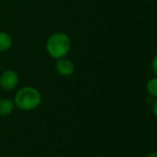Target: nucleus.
Returning <instances> with one entry per match:
<instances>
[{
    "mask_svg": "<svg viewBox=\"0 0 157 157\" xmlns=\"http://www.w3.org/2000/svg\"><path fill=\"white\" fill-rule=\"evenodd\" d=\"M12 45V39L6 32L0 31V52L7 51Z\"/></svg>",
    "mask_w": 157,
    "mask_h": 157,
    "instance_id": "423d86ee",
    "label": "nucleus"
},
{
    "mask_svg": "<svg viewBox=\"0 0 157 157\" xmlns=\"http://www.w3.org/2000/svg\"><path fill=\"white\" fill-rule=\"evenodd\" d=\"M18 74L13 70H6L0 76V86L5 91L13 90L18 86Z\"/></svg>",
    "mask_w": 157,
    "mask_h": 157,
    "instance_id": "7ed1b4c3",
    "label": "nucleus"
},
{
    "mask_svg": "<svg viewBox=\"0 0 157 157\" xmlns=\"http://www.w3.org/2000/svg\"><path fill=\"white\" fill-rule=\"evenodd\" d=\"M42 100L40 92L31 86L20 88L15 95L14 102L16 106L22 110H31L36 109Z\"/></svg>",
    "mask_w": 157,
    "mask_h": 157,
    "instance_id": "f03ea898",
    "label": "nucleus"
},
{
    "mask_svg": "<svg viewBox=\"0 0 157 157\" xmlns=\"http://www.w3.org/2000/svg\"><path fill=\"white\" fill-rule=\"evenodd\" d=\"M146 90L150 97L157 98V76L152 77L146 84Z\"/></svg>",
    "mask_w": 157,
    "mask_h": 157,
    "instance_id": "0eeeda50",
    "label": "nucleus"
},
{
    "mask_svg": "<svg viewBox=\"0 0 157 157\" xmlns=\"http://www.w3.org/2000/svg\"><path fill=\"white\" fill-rule=\"evenodd\" d=\"M152 110L154 115L157 117V98L155 100H154V102L152 103Z\"/></svg>",
    "mask_w": 157,
    "mask_h": 157,
    "instance_id": "1a4fd4ad",
    "label": "nucleus"
},
{
    "mask_svg": "<svg viewBox=\"0 0 157 157\" xmlns=\"http://www.w3.org/2000/svg\"><path fill=\"white\" fill-rule=\"evenodd\" d=\"M14 109V103L7 98L0 99V116L5 117L11 114Z\"/></svg>",
    "mask_w": 157,
    "mask_h": 157,
    "instance_id": "39448f33",
    "label": "nucleus"
},
{
    "mask_svg": "<svg viewBox=\"0 0 157 157\" xmlns=\"http://www.w3.org/2000/svg\"><path fill=\"white\" fill-rule=\"evenodd\" d=\"M56 69L59 75H61L63 76H69L74 73L75 65L72 61L64 57V58L56 60Z\"/></svg>",
    "mask_w": 157,
    "mask_h": 157,
    "instance_id": "20e7f679",
    "label": "nucleus"
},
{
    "mask_svg": "<svg viewBox=\"0 0 157 157\" xmlns=\"http://www.w3.org/2000/svg\"><path fill=\"white\" fill-rule=\"evenodd\" d=\"M70 46L69 37L62 32L52 34L46 41V51L50 57L56 60L66 57L69 52Z\"/></svg>",
    "mask_w": 157,
    "mask_h": 157,
    "instance_id": "f257e3e1",
    "label": "nucleus"
},
{
    "mask_svg": "<svg viewBox=\"0 0 157 157\" xmlns=\"http://www.w3.org/2000/svg\"><path fill=\"white\" fill-rule=\"evenodd\" d=\"M147 157H157V151L151 153V154H150V155H149Z\"/></svg>",
    "mask_w": 157,
    "mask_h": 157,
    "instance_id": "9d476101",
    "label": "nucleus"
},
{
    "mask_svg": "<svg viewBox=\"0 0 157 157\" xmlns=\"http://www.w3.org/2000/svg\"><path fill=\"white\" fill-rule=\"evenodd\" d=\"M152 70L155 76H157V54H155V56L152 60Z\"/></svg>",
    "mask_w": 157,
    "mask_h": 157,
    "instance_id": "6e6552de",
    "label": "nucleus"
}]
</instances>
